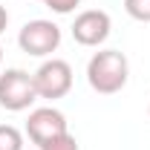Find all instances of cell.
Instances as JSON below:
<instances>
[{
  "instance_id": "4",
  "label": "cell",
  "mask_w": 150,
  "mask_h": 150,
  "mask_svg": "<svg viewBox=\"0 0 150 150\" xmlns=\"http://www.w3.org/2000/svg\"><path fill=\"white\" fill-rule=\"evenodd\" d=\"M18 46L26 52V55H35V58H46L52 55L58 46H61V29H58L52 20H29L18 35Z\"/></svg>"
},
{
  "instance_id": "8",
  "label": "cell",
  "mask_w": 150,
  "mask_h": 150,
  "mask_svg": "<svg viewBox=\"0 0 150 150\" xmlns=\"http://www.w3.org/2000/svg\"><path fill=\"white\" fill-rule=\"evenodd\" d=\"M124 12L139 23H150V0H124Z\"/></svg>"
},
{
  "instance_id": "12",
  "label": "cell",
  "mask_w": 150,
  "mask_h": 150,
  "mask_svg": "<svg viewBox=\"0 0 150 150\" xmlns=\"http://www.w3.org/2000/svg\"><path fill=\"white\" fill-rule=\"evenodd\" d=\"M0 61H3V49H0Z\"/></svg>"
},
{
  "instance_id": "9",
  "label": "cell",
  "mask_w": 150,
  "mask_h": 150,
  "mask_svg": "<svg viewBox=\"0 0 150 150\" xmlns=\"http://www.w3.org/2000/svg\"><path fill=\"white\" fill-rule=\"evenodd\" d=\"M40 150H78V142H75V136L69 130L55 136V139H49L46 144H40Z\"/></svg>"
},
{
  "instance_id": "10",
  "label": "cell",
  "mask_w": 150,
  "mask_h": 150,
  "mask_svg": "<svg viewBox=\"0 0 150 150\" xmlns=\"http://www.w3.org/2000/svg\"><path fill=\"white\" fill-rule=\"evenodd\" d=\"M52 12H58V15H69V12H75L78 6H81V0H43Z\"/></svg>"
},
{
  "instance_id": "14",
  "label": "cell",
  "mask_w": 150,
  "mask_h": 150,
  "mask_svg": "<svg viewBox=\"0 0 150 150\" xmlns=\"http://www.w3.org/2000/svg\"><path fill=\"white\" fill-rule=\"evenodd\" d=\"M40 3H43V0H40Z\"/></svg>"
},
{
  "instance_id": "3",
  "label": "cell",
  "mask_w": 150,
  "mask_h": 150,
  "mask_svg": "<svg viewBox=\"0 0 150 150\" xmlns=\"http://www.w3.org/2000/svg\"><path fill=\"white\" fill-rule=\"evenodd\" d=\"M35 78V90L38 98H64V95L72 90V67L61 58H49L38 67V72H32Z\"/></svg>"
},
{
  "instance_id": "2",
  "label": "cell",
  "mask_w": 150,
  "mask_h": 150,
  "mask_svg": "<svg viewBox=\"0 0 150 150\" xmlns=\"http://www.w3.org/2000/svg\"><path fill=\"white\" fill-rule=\"evenodd\" d=\"M38 101L35 78L26 69H6L0 72V107L9 112H23Z\"/></svg>"
},
{
  "instance_id": "1",
  "label": "cell",
  "mask_w": 150,
  "mask_h": 150,
  "mask_svg": "<svg viewBox=\"0 0 150 150\" xmlns=\"http://www.w3.org/2000/svg\"><path fill=\"white\" fill-rule=\"evenodd\" d=\"M127 75H130V64H127L124 52H118V49H101L87 64V81L101 95L121 93L127 84Z\"/></svg>"
},
{
  "instance_id": "11",
  "label": "cell",
  "mask_w": 150,
  "mask_h": 150,
  "mask_svg": "<svg viewBox=\"0 0 150 150\" xmlns=\"http://www.w3.org/2000/svg\"><path fill=\"white\" fill-rule=\"evenodd\" d=\"M6 26H9V12H6V6L0 3V35L6 32Z\"/></svg>"
},
{
  "instance_id": "6",
  "label": "cell",
  "mask_w": 150,
  "mask_h": 150,
  "mask_svg": "<svg viewBox=\"0 0 150 150\" xmlns=\"http://www.w3.org/2000/svg\"><path fill=\"white\" fill-rule=\"evenodd\" d=\"M61 133H67V115L55 107H38L26 118V136L32 139V144H46L49 139H55Z\"/></svg>"
},
{
  "instance_id": "5",
  "label": "cell",
  "mask_w": 150,
  "mask_h": 150,
  "mask_svg": "<svg viewBox=\"0 0 150 150\" xmlns=\"http://www.w3.org/2000/svg\"><path fill=\"white\" fill-rule=\"evenodd\" d=\"M110 29H112V20L104 9H87V12H81L75 18L72 38L81 46H101L110 38Z\"/></svg>"
},
{
  "instance_id": "7",
  "label": "cell",
  "mask_w": 150,
  "mask_h": 150,
  "mask_svg": "<svg viewBox=\"0 0 150 150\" xmlns=\"http://www.w3.org/2000/svg\"><path fill=\"white\" fill-rule=\"evenodd\" d=\"M0 150H23V133L12 124H0Z\"/></svg>"
},
{
  "instance_id": "13",
  "label": "cell",
  "mask_w": 150,
  "mask_h": 150,
  "mask_svg": "<svg viewBox=\"0 0 150 150\" xmlns=\"http://www.w3.org/2000/svg\"><path fill=\"white\" fill-rule=\"evenodd\" d=\"M147 112H150V107H147Z\"/></svg>"
}]
</instances>
